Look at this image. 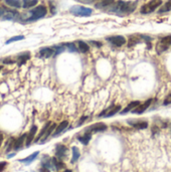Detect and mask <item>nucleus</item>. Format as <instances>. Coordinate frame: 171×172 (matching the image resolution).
Segmentation results:
<instances>
[{
  "mask_svg": "<svg viewBox=\"0 0 171 172\" xmlns=\"http://www.w3.org/2000/svg\"><path fill=\"white\" fill-rule=\"evenodd\" d=\"M67 148L64 146V145H62V144L56 145L55 155H56V157L58 158H59V159L64 158L67 156Z\"/></svg>",
  "mask_w": 171,
  "mask_h": 172,
  "instance_id": "nucleus-13",
  "label": "nucleus"
},
{
  "mask_svg": "<svg viewBox=\"0 0 171 172\" xmlns=\"http://www.w3.org/2000/svg\"><path fill=\"white\" fill-rule=\"evenodd\" d=\"M79 2L85 3V4H90V3H93L95 0H78Z\"/></svg>",
  "mask_w": 171,
  "mask_h": 172,
  "instance_id": "nucleus-38",
  "label": "nucleus"
},
{
  "mask_svg": "<svg viewBox=\"0 0 171 172\" xmlns=\"http://www.w3.org/2000/svg\"><path fill=\"white\" fill-rule=\"evenodd\" d=\"M54 55H55L54 47H43L39 49V51L36 55L40 57V59H49Z\"/></svg>",
  "mask_w": 171,
  "mask_h": 172,
  "instance_id": "nucleus-7",
  "label": "nucleus"
},
{
  "mask_svg": "<svg viewBox=\"0 0 171 172\" xmlns=\"http://www.w3.org/2000/svg\"><path fill=\"white\" fill-rule=\"evenodd\" d=\"M128 123L136 129H145L148 126L147 122L142 121V120H129Z\"/></svg>",
  "mask_w": 171,
  "mask_h": 172,
  "instance_id": "nucleus-15",
  "label": "nucleus"
},
{
  "mask_svg": "<svg viewBox=\"0 0 171 172\" xmlns=\"http://www.w3.org/2000/svg\"><path fill=\"white\" fill-rule=\"evenodd\" d=\"M15 155H16V153H15V152H13V153H10V154H8V155H7V158H8V159H10V158L14 157Z\"/></svg>",
  "mask_w": 171,
  "mask_h": 172,
  "instance_id": "nucleus-41",
  "label": "nucleus"
},
{
  "mask_svg": "<svg viewBox=\"0 0 171 172\" xmlns=\"http://www.w3.org/2000/svg\"><path fill=\"white\" fill-rule=\"evenodd\" d=\"M63 172H71V170H66V171H63Z\"/></svg>",
  "mask_w": 171,
  "mask_h": 172,
  "instance_id": "nucleus-45",
  "label": "nucleus"
},
{
  "mask_svg": "<svg viewBox=\"0 0 171 172\" xmlns=\"http://www.w3.org/2000/svg\"><path fill=\"white\" fill-rule=\"evenodd\" d=\"M5 4H7L10 7H13V8H20L22 7V1L20 0H4Z\"/></svg>",
  "mask_w": 171,
  "mask_h": 172,
  "instance_id": "nucleus-21",
  "label": "nucleus"
},
{
  "mask_svg": "<svg viewBox=\"0 0 171 172\" xmlns=\"http://www.w3.org/2000/svg\"><path fill=\"white\" fill-rule=\"evenodd\" d=\"M1 63L3 64H13V63H16L17 60H16V57H11V56H7V57H2L1 59Z\"/></svg>",
  "mask_w": 171,
  "mask_h": 172,
  "instance_id": "nucleus-27",
  "label": "nucleus"
},
{
  "mask_svg": "<svg viewBox=\"0 0 171 172\" xmlns=\"http://www.w3.org/2000/svg\"><path fill=\"white\" fill-rule=\"evenodd\" d=\"M91 137H92V135H91V133L85 132V134H83V135L82 137H79V140L81 141V142H82L83 144L87 145V144L89 143V141L91 140Z\"/></svg>",
  "mask_w": 171,
  "mask_h": 172,
  "instance_id": "nucleus-28",
  "label": "nucleus"
},
{
  "mask_svg": "<svg viewBox=\"0 0 171 172\" xmlns=\"http://www.w3.org/2000/svg\"><path fill=\"white\" fill-rule=\"evenodd\" d=\"M30 56H31V55H30L29 51H24V52L19 53V55H17L15 57H16L18 67L23 66V64H24L26 62H27V60H29Z\"/></svg>",
  "mask_w": 171,
  "mask_h": 172,
  "instance_id": "nucleus-9",
  "label": "nucleus"
},
{
  "mask_svg": "<svg viewBox=\"0 0 171 172\" xmlns=\"http://www.w3.org/2000/svg\"><path fill=\"white\" fill-rule=\"evenodd\" d=\"M39 151H36V152L32 153L31 155L27 156V157H26V158L20 159V160H19V162L24 163V164H30L32 161H34V160L36 159V157H37V156H39Z\"/></svg>",
  "mask_w": 171,
  "mask_h": 172,
  "instance_id": "nucleus-17",
  "label": "nucleus"
},
{
  "mask_svg": "<svg viewBox=\"0 0 171 172\" xmlns=\"http://www.w3.org/2000/svg\"><path fill=\"white\" fill-rule=\"evenodd\" d=\"M163 104H164V105H169V104H171V93L165 98V100H164V102H163Z\"/></svg>",
  "mask_w": 171,
  "mask_h": 172,
  "instance_id": "nucleus-36",
  "label": "nucleus"
},
{
  "mask_svg": "<svg viewBox=\"0 0 171 172\" xmlns=\"http://www.w3.org/2000/svg\"><path fill=\"white\" fill-rule=\"evenodd\" d=\"M7 166V162L6 161H2L0 162V172H3L5 170V168Z\"/></svg>",
  "mask_w": 171,
  "mask_h": 172,
  "instance_id": "nucleus-35",
  "label": "nucleus"
},
{
  "mask_svg": "<svg viewBox=\"0 0 171 172\" xmlns=\"http://www.w3.org/2000/svg\"><path fill=\"white\" fill-rule=\"evenodd\" d=\"M114 3H115V0H103L102 2H100L99 4L96 6L99 8H102V7H108V6H112Z\"/></svg>",
  "mask_w": 171,
  "mask_h": 172,
  "instance_id": "nucleus-30",
  "label": "nucleus"
},
{
  "mask_svg": "<svg viewBox=\"0 0 171 172\" xmlns=\"http://www.w3.org/2000/svg\"><path fill=\"white\" fill-rule=\"evenodd\" d=\"M55 127H56L55 124H51V126H49L48 129L47 130V132H45V134L43 135V138H41V140H40V142H41V143H44L45 141H47V139L48 138L49 136L51 135L52 131H54V130H55Z\"/></svg>",
  "mask_w": 171,
  "mask_h": 172,
  "instance_id": "nucleus-22",
  "label": "nucleus"
},
{
  "mask_svg": "<svg viewBox=\"0 0 171 172\" xmlns=\"http://www.w3.org/2000/svg\"><path fill=\"white\" fill-rule=\"evenodd\" d=\"M107 40L110 43H112L115 47H122L125 43H126V39H125L124 36L121 35H115V36H110L107 38Z\"/></svg>",
  "mask_w": 171,
  "mask_h": 172,
  "instance_id": "nucleus-6",
  "label": "nucleus"
},
{
  "mask_svg": "<svg viewBox=\"0 0 171 172\" xmlns=\"http://www.w3.org/2000/svg\"><path fill=\"white\" fill-rule=\"evenodd\" d=\"M161 4H162L161 0H151V1L148 2L147 4H144L141 7L140 11H141V13H143V14H149L151 12H153L154 10H156Z\"/></svg>",
  "mask_w": 171,
  "mask_h": 172,
  "instance_id": "nucleus-3",
  "label": "nucleus"
},
{
  "mask_svg": "<svg viewBox=\"0 0 171 172\" xmlns=\"http://www.w3.org/2000/svg\"><path fill=\"white\" fill-rule=\"evenodd\" d=\"M2 68H3V67L1 66V64H0V72H1V70H2Z\"/></svg>",
  "mask_w": 171,
  "mask_h": 172,
  "instance_id": "nucleus-44",
  "label": "nucleus"
},
{
  "mask_svg": "<svg viewBox=\"0 0 171 172\" xmlns=\"http://www.w3.org/2000/svg\"><path fill=\"white\" fill-rule=\"evenodd\" d=\"M51 122H47V124H45V125L43 126V130H41V131H40V133L39 134V136H37L36 138H35V140H34V142H35V143L39 142V141L41 140V138H43V135H44V134H45V132H47V130L48 129V127H49V126H51Z\"/></svg>",
  "mask_w": 171,
  "mask_h": 172,
  "instance_id": "nucleus-23",
  "label": "nucleus"
},
{
  "mask_svg": "<svg viewBox=\"0 0 171 172\" xmlns=\"http://www.w3.org/2000/svg\"><path fill=\"white\" fill-rule=\"evenodd\" d=\"M70 12L71 14L75 15V16H90L91 14H92L93 10L91 8H87V7H83V6H79V5H75L71 7L70 9Z\"/></svg>",
  "mask_w": 171,
  "mask_h": 172,
  "instance_id": "nucleus-4",
  "label": "nucleus"
},
{
  "mask_svg": "<svg viewBox=\"0 0 171 172\" xmlns=\"http://www.w3.org/2000/svg\"><path fill=\"white\" fill-rule=\"evenodd\" d=\"M47 13V9L44 5H39L35 8L29 11V16L26 17L23 21L25 22H33L39 19L44 17Z\"/></svg>",
  "mask_w": 171,
  "mask_h": 172,
  "instance_id": "nucleus-2",
  "label": "nucleus"
},
{
  "mask_svg": "<svg viewBox=\"0 0 171 172\" xmlns=\"http://www.w3.org/2000/svg\"><path fill=\"white\" fill-rule=\"evenodd\" d=\"M151 102H152V99H148L146 102H144L143 104H140L138 107H137V108H135L134 110H133L132 112L135 113V114H141V113H143L146 109H148V107L150 106Z\"/></svg>",
  "mask_w": 171,
  "mask_h": 172,
  "instance_id": "nucleus-14",
  "label": "nucleus"
},
{
  "mask_svg": "<svg viewBox=\"0 0 171 172\" xmlns=\"http://www.w3.org/2000/svg\"><path fill=\"white\" fill-rule=\"evenodd\" d=\"M39 172H51V171H49V168L43 166V167H41L40 169H39Z\"/></svg>",
  "mask_w": 171,
  "mask_h": 172,
  "instance_id": "nucleus-39",
  "label": "nucleus"
},
{
  "mask_svg": "<svg viewBox=\"0 0 171 172\" xmlns=\"http://www.w3.org/2000/svg\"><path fill=\"white\" fill-rule=\"evenodd\" d=\"M107 129V125L104 124V123H97V124H94L92 126H90L86 129V132H89V133H96V132H103L105 131V130Z\"/></svg>",
  "mask_w": 171,
  "mask_h": 172,
  "instance_id": "nucleus-8",
  "label": "nucleus"
},
{
  "mask_svg": "<svg viewBox=\"0 0 171 172\" xmlns=\"http://www.w3.org/2000/svg\"><path fill=\"white\" fill-rule=\"evenodd\" d=\"M3 140H4V137H3V134L0 133V147H1V145L3 143Z\"/></svg>",
  "mask_w": 171,
  "mask_h": 172,
  "instance_id": "nucleus-40",
  "label": "nucleus"
},
{
  "mask_svg": "<svg viewBox=\"0 0 171 172\" xmlns=\"http://www.w3.org/2000/svg\"><path fill=\"white\" fill-rule=\"evenodd\" d=\"M25 38L24 35H15V36H12V37H10L9 39H7L5 41V44H10V43H15V41H19V40H23Z\"/></svg>",
  "mask_w": 171,
  "mask_h": 172,
  "instance_id": "nucleus-29",
  "label": "nucleus"
},
{
  "mask_svg": "<svg viewBox=\"0 0 171 172\" xmlns=\"http://www.w3.org/2000/svg\"><path fill=\"white\" fill-rule=\"evenodd\" d=\"M51 161H52V165H54V167L55 168V169H63V168H64V164L63 161H60V159L59 158H52L51 159Z\"/></svg>",
  "mask_w": 171,
  "mask_h": 172,
  "instance_id": "nucleus-25",
  "label": "nucleus"
},
{
  "mask_svg": "<svg viewBox=\"0 0 171 172\" xmlns=\"http://www.w3.org/2000/svg\"><path fill=\"white\" fill-rule=\"evenodd\" d=\"M67 125H68V122L67 121H63L62 123H60L58 126V127L55 128V133H54V136H58L59 134H60L63 131H64V130H66V128L67 127Z\"/></svg>",
  "mask_w": 171,
  "mask_h": 172,
  "instance_id": "nucleus-19",
  "label": "nucleus"
},
{
  "mask_svg": "<svg viewBox=\"0 0 171 172\" xmlns=\"http://www.w3.org/2000/svg\"><path fill=\"white\" fill-rule=\"evenodd\" d=\"M91 43H92L93 44L96 45V47H101V45H102V43H99V41H98V43H97V41H91Z\"/></svg>",
  "mask_w": 171,
  "mask_h": 172,
  "instance_id": "nucleus-42",
  "label": "nucleus"
},
{
  "mask_svg": "<svg viewBox=\"0 0 171 172\" xmlns=\"http://www.w3.org/2000/svg\"><path fill=\"white\" fill-rule=\"evenodd\" d=\"M171 10V0H168L164 5L161 6V8L159 9V13H163V12H167V11Z\"/></svg>",
  "mask_w": 171,
  "mask_h": 172,
  "instance_id": "nucleus-31",
  "label": "nucleus"
},
{
  "mask_svg": "<svg viewBox=\"0 0 171 172\" xmlns=\"http://www.w3.org/2000/svg\"><path fill=\"white\" fill-rule=\"evenodd\" d=\"M39 3V0H22V8L28 9L35 6Z\"/></svg>",
  "mask_w": 171,
  "mask_h": 172,
  "instance_id": "nucleus-20",
  "label": "nucleus"
},
{
  "mask_svg": "<svg viewBox=\"0 0 171 172\" xmlns=\"http://www.w3.org/2000/svg\"><path fill=\"white\" fill-rule=\"evenodd\" d=\"M36 132H37V126L32 125V127L30 128V130H29V133L27 134V137H26V142H25V146L26 147L30 146V144L32 143L34 137H35Z\"/></svg>",
  "mask_w": 171,
  "mask_h": 172,
  "instance_id": "nucleus-10",
  "label": "nucleus"
},
{
  "mask_svg": "<svg viewBox=\"0 0 171 172\" xmlns=\"http://www.w3.org/2000/svg\"><path fill=\"white\" fill-rule=\"evenodd\" d=\"M142 39V36L141 35H138V34H133L130 37H129V41H128V47H134L135 44L139 43L140 41Z\"/></svg>",
  "mask_w": 171,
  "mask_h": 172,
  "instance_id": "nucleus-16",
  "label": "nucleus"
},
{
  "mask_svg": "<svg viewBox=\"0 0 171 172\" xmlns=\"http://www.w3.org/2000/svg\"><path fill=\"white\" fill-rule=\"evenodd\" d=\"M140 105V102L139 101H134V102H132V103H130V104H129L126 108H125L123 111H122V113L123 114H125V113H127V112H129V111H133L135 108H137V107H138Z\"/></svg>",
  "mask_w": 171,
  "mask_h": 172,
  "instance_id": "nucleus-26",
  "label": "nucleus"
},
{
  "mask_svg": "<svg viewBox=\"0 0 171 172\" xmlns=\"http://www.w3.org/2000/svg\"><path fill=\"white\" fill-rule=\"evenodd\" d=\"M26 137H27V134H23V135H21L20 137H18L17 139H15V142H14V150L15 151H18L20 150V149L23 147L24 143L26 142Z\"/></svg>",
  "mask_w": 171,
  "mask_h": 172,
  "instance_id": "nucleus-12",
  "label": "nucleus"
},
{
  "mask_svg": "<svg viewBox=\"0 0 171 172\" xmlns=\"http://www.w3.org/2000/svg\"><path fill=\"white\" fill-rule=\"evenodd\" d=\"M77 47H78V51L82 52H87L90 49V47L85 41H77Z\"/></svg>",
  "mask_w": 171,
  "mask_h": 172,
  "instance_id": "nucleus-24",
  "label": "nucleus"
},
{
  "mask_svg": "<svg viewBox=\"0 0 171 172\" xmlns=\"http://www.w3.org/2000/svg\"><path fill=\"white\" fill-rule=\"evenodd\" d=\"M137 1H118L112 5L110 11L119 15H125L133 12L136 9Z\"/></svg>",
  "mask_w": 171,
  "mask_h": 172,
  "instance_id": "nucleus-1",
  "label": "nucleus"
},
{
  "mask_svg": "<svg viewBox=\"0 0 171 172\" xmlns=\"http://www.w3.org/2000/svg\"><path fill=\"white\" fill-rule=\"evenodd\" d=\"M79 149L77 147H74L73 148V159H71V163H74V162L77 161V160L79 159Z\"/></svg>",
  "mask_w": 171,
  "mask_h": 172,
  "instance_id": "nucleus-32",
  "label": "nucleus"
},
{
  "mask_svg": "<svg viewBox=\"0 0 171 172\" xmlns=\"http://www.w3.org/2000/svg\"><path fill=\"white\" fill-rule=\"evenodd\" d=\"M54 49H55V55H59L60 52H63L66 49V45H55V47H54Z\"/></svg>",
  "mask_w": 171,
  "mask_h": 172,
  "instance_id": "nucleus-33",
  "label": "nucleus"
},
{
  "mask_svg": "<svg viewBox=\"0 0 171 172\" xmlns=\"http://www.w3.org/2000/svg\"><path fill=\"white\" fill-rule=\"evenodd\" d=\"M6 12V8L3 6H0V18H2V16L4 15V13Z\"/></svg>",
  "mask_w": 171,
  "mask_h": 172,
  "instance_id": "nucleus-37",
  "label": "nucleus"
},
{
  "mask_svg": "<svg viewBox=\"0 0 171 172\" xmlns=\"http://www.w3.org/2000/svg\"><path fill=\"white\" fill-rule=\"evenodd\" d=\"M19 16V13L16 10H9L6 9V12L2 16V20H15Z\"/></svg>",
  "mask_w": 171,
  "mask_h": 172,
  "instance_id": "nucleus-11",
  "label": "nucleus"
},
{
  "mask_svg": "<svg viewBox=\"0 0 171 172\" xmlns=\"http://www.w3.org/2000/svg\"><path fill=\"white\" fill-rule=\"evenodd\" d=\"M66 45V47L68 49V51H78V47H77V45H75V43H66L64 44Z\"/></svg>",
  "mask_w": 171,
  "mask_h": 172,
  "instance_id": "nucleus-34",
  "label": "nucleus"
},
{
  "mask_svg": "<svg viewBox=\"0 0 171 172\" xmlns=\"http://www.w3.org/2000/svg\"><path fill=\"white\" fill-rule=\"evenodd\" d=\"M168 127H169L170 131H171V122H169V123H168Z\"/></svg>",
  "mask_w": 171,
  "mask_h": 172,
  "instance_id": "nucleus-43",
  "label": "nucleus"
},
{
  "mask_svg": "<svg viewBox=\"0 0 171 172\" xmlns=\"http://www.w3.org/2000/svg\"><path fill=\"white\" fill-rule=\"evenodd\" d=\"M169 47V45L167 44V43H165L164 41L163 40H159V43L156 44V51H157V53H159V55H160V53H162V52H164L165 51H167V48Z\"/></svg>",
  "mask_w": 171,
  "mask_h": 172,
  "instance_id": "nucleus-18",
  "label": "nucleus"
},
{
  "mask_svg": "<svg viewBox=\"0 0 171 172\" xmlns=\"http://www.w3.org/2000/svg\"><path fill=\"white\" fill-rule=\"evenodd\" d=\"M120 109H121L120 106L112 105V106H110L109 108L103 111V112L99 115V117H111V116H113V115H115L116 113L119 112Z\"/></svg>",
  "mask_w": 171,
  "mask_h": 172,
  "instance_id": "nucleus-5",
  "label": "nucleus"
}]
</instances>
